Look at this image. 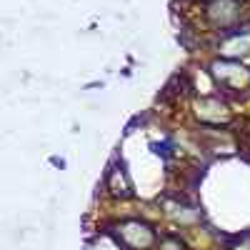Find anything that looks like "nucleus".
<instances>
[{"mask_svg": "<svg viewBox=\"0 0 250 250\" xmlns=\"http://www.w3.org/2000/svg\"><path fill=\"white\" fill-rule=\"evenodd\" d=\"M110 188H113L115 195H128V193H130V185L123 183V178L118 180V173H115V170L110 173Z\"/></svg>", "mask_w": 250, "mask_h": 250, "instance_id": "obj_2", "label": "nucleus"}, {"mask_svg": "<svg viewBox=\"0 0 250 250\" xmlns=\"http://www.w3.org/2000/svg\"><path fill=\"white\" fill-rule=\"evenodd\" d=\"M238 8L240 5L235 3V0H215V3L210 5V18L218 25H228V23H233V20L240 18Z\"/></svg>", "mask_w": 250, "mask_h": 250, "instance_id": "obj_1", "label": "nucleus"}]
</instances>
